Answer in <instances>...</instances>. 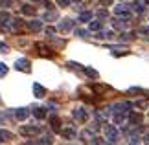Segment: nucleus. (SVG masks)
<instances>
[{
	"instance_id": "nucleus-1",
	"label": "nucleus",
	"mask_w": 149,
	"mask_h": 145,
	"mask_svg": "<svg viewBox=\"0 0 149 145\" xmlns=\"http://www.w3.org/2000/svg\"><path fill=\"white\" fill-rule=\"evenodd\" d=\"M103 134H105V140L109 143L118 142V129L114 125H103Z\"/></svg>"
},
{
	"instance_id": "nucleus-2",
	"label": "nucleus",
	"mask_w": 149,
	"mask_h": 145,
	"mask_svg": "<svg viewBox=\"0 0 149 145\" xmlns=\"http://www.w3.org/2000/svg\"><path fill=\"white\" fill-rule=\"evenodd\" d=\"M81 140L83 142H87V143H101L103 140H100L98 136H94V132L90 130V129H85L81 132Z\"/></svg>"
},
{
	"instance_id": "nucleus-3",
	"label": "nucleus",
	"mask_w": 149,
	"mask_h": 145,
	"mask_svg": "<svg viewBox=\"0 0 149 145\" xmlns=\"http://www.w3.org/2000/svg\"><path fill=\"white\" fill-rule=\"evenodd\" d=\"M127 26H129L127 17H116V19L112 20V28H116V30H125Z\"/></svg>"
},
{
	"instance_id": "nucleus-4",
	"label": "nucleus",
	"mask_w": 149,
	"mask_h": 145,
	"mask_svg": "<svg viewBox=\"0 0 149 145\" xmlns=\"http://www.w3.org/2000/svg\"><path fill=\"white\" fill-rule=\"evenodd\" d=\"M15 68L20 70V72H30L31 70V62L28 59H17L15 61Z\"/></svg>"
},
{
	"instance_id": "nucleus-5",
	"label": "nucleus",
	"mask_w": 149,
	"mask_h": 145,
	"mask_svg": "<svg viewBox=\"0 0 149 145\" xmlns=\"http://www.w3.org/2000/svg\"><path fill=\"white\" fill-rule=\"evenodd\" d=\"M20 132H22V134H24V136H35V134H39V132H41V127H39V125H26V127H22V129H20Z\"/></svg>"
},
{
	"instance_id": "nucleus-6",
	"label": "nucleus",
	"mask_w": 149,
	"mask_h": 145,
	"mask_svg": "<svg viewBox=\"0 0 149 145\" xmlns=\"http://www.w3.org/2000/svg\"><path fill=\"white\" fill-rule=\"evenodd\" d=\"M114 15H116V17H127V19H129L131 9L127 8V6H123V4H118L116 8H114Z\"/></svg>"
},
{
	"instance_id": "nucleus-7",
	"label": "nucleus",
	"mask_w": 149,
	"mask_h": 145,
	"mask_svg": "<svg viewBox=\"0 0 149 145\" xmlns=\"http://www.w3.org/2000/svg\"><path fill=\"white\" fill-rule=\"evenodd\" d=\"M74 118H76V119H79V121H83V123H85V121L88 119V112H87L85 108H76V110H74Z\"/></svg>"
},
{
	"instance_id": "nucleus-8",
	"label": "nucleus",
	"mask_w": 149,
	"mask_h": 145,
	"mask_svg": "<svg viewBox=\"0 0 149 145\" xmlns=\"http://www.w3.org/2000/svg\"><path fill=\"white\" fill-rule=\"evenodd\" d=\"M28 116H30V110L28 108H15V118L19 121H24Z\"/></svg>"
},
{
	"instance_id": "nucleus-9",
	"label": "nucleus",
	"mask_w": 149,
	"mask_h": 145,
	"mask_svg": "<svg viewBox=\"0 0 149 145\" xmlns=\"http://www.w3.org/2000/svg\"><path fill=\"white\" fill-rule=\"evenodd\" d=\"M59 30H63V31H72L74 30V20L72 19H65L59 24Z\"/></svg>"
},
{
	"instance_id": "nucleus-10",
	"label": "nucleus",
	"mask_w": 149,
	"mask_h": 145,
	"mask_svg": "<svg viewBox=\"0 0 149 145\" xmlns=\"http://www.w3.org/2000/svg\"><path fill=\"white\" fill-rule=\"evenodd\" d=\"M26 26L30 28L31 31H41V30H42V22H41V20H31V22H26Z\"/></svg>"
},
{
	"instance_id": "nucleus-11",
	"label": "nucleus",
	"mask_w": 149,
	"mask_h": 145,
	"mask_svg": "<svg viewBox=\"0 0 149 145\" xmlns=\"http://www.w3.org/2000/svg\"><path fill=\"white\" fill-rule=\"evenodd\" d=\"M11 140H13V132L0 129V142H11Z\"/></svg>"
},
{
	"instance_id": "nucleus-12",
	"label": "nucleus",
	"mask_w": 149,
	"mask_h": 145,
	"mask_svg": "<svg viewBox=\"0 0 149 145\" xmlns=\"http://www.w3.org/2000/svg\"><path fill=\"white\" fill-rule=\"evenodd\" d=\"M125 119H127V112H114V123L116 125H122Z\"/></svg>"
},
{
	"instance_id": "nucleus-13",
	"label": "nucleus",
	"mask_w": 149,
	"mask_h": 145,
	"mask_svg": "<svg viewBox=\"0 0 149 145\" xmlns=\"http://www.w3.org/2000/svg\"><path fill=\"white\" fill-rule=\"evenodd\" d=\"M33 94H35V97H42L44 94H46V88L41 86L39 83H35V85H33Z\"/></svg>"
},
{
	"instance_id": "nucleus-14",
	"label": "nucleus",
	"mask_w": 149,
	"mask_h": 145,
	"mask_svg": "<svg viewBox=\"0 0 149 145\" xmlns=\"http://www.w3.org/2000/svg\"><path fill=\"white\" fill-rule=\"evenodd\" d=\"M33 116H35L37 119H44V118H46V108H42V107L33 108Z\"/></svg>"
},
{
	"instance_id": "nucleus-15",
	"label": "nucleus",
	"mask_w": 149,
	"mask_h": 145,
	"mask_svg": "<svg viewBox=\"0 0 149 145\" xmlns=\"http://www.w3.org/2000/svg\"><path fill=\"white\" fill-rule=\"evenodd\" d=\"M50 125H52V129H54L55 132H61V119L59 118H52L50 119Z\"/></svg>"
},
{
	"instance_id": "nucleus-16",
	"label": "nucleus",
	"mask_w": 149,
	"mask_h": 145,
	"mask_svg": "<svg viewBox=\"0 0 149 145\" xmlns=\"http://www.w3.org/2000/svg\"><path fill=\"white\" fill-rule=\"evenodd\" d=\"M22 13H24V15H35L37 9L33 8V6H30V4H24V6H22Z\"/></svg>"
},
{
	"instance_id": "nucleus-17",
	"label": "nucleus",
	"mask_w": 149,
	"mask_h": 145,
	"mask_svg": "<svg viewBox=\"0 0 149 145\" xmlns=\"http://www.w3.org/2000/svg\"><path fill=\"white\" fill-rule=\"evenodd\" d=\"M90 19H92V13H90V11L79 13V22H90Z\"/></svg>"
},
{
	"instance_id": "nucleus-18",
	"label": "nucleus",
	"mask_w": 149,
	"mask_h": 145,
	"mask_svg": "<svg viewBox=\"0 0 149 145\" xmlns=\"http://www.w3.org/2000/svg\"><path fill=\"white\" fill-rule=\"evenodd\" d=\"M131 6H133V9L136 11V13H142V11L146 9V4H144V2H140V0H138V2H133Z\"/></svg>"
},
{
	"instance_id": "nucleus-19",
	"label": "nucleus",
	"mask_w": 149,
	"mask_h": 145,
	"mask_svg": "<svg viewBox=\"0 0 149 145\" xmlns=\"http://www.w3.org/2000/svg\"><path fill=\"white\" fill-rule=\"evenodd\" d=\"M88 30H90V31H98V30H101V22H100V20H90Z\"/></svg>"
},
{
	"instance_id": "nucleus-20",
	"label": "nucleus",
	"mask_w": 149,
	"mask_h": 145,
	"mask_svg": "<svg viewBox=\"0 0 149 145\" xmlns=\"http://www.w3.org/2000/svg\"><path fill=\"white\" fill-rule=\"evenodd\" d=\"M85 74L88 75V77H92V79H98L100 77V74L94 70V68H88V66H85Z\"/></svg>"
},
{
	"instance_id": "nucleus-21",
	"label": "nucleus",
	"mask_w": 149,
	"mask_h": 145,
	"mask_svg": "<svg viewBox=\"0 0 149 145\" xmlns=\"http://www.w3.org/2000/svg\"><path fill=\"white\" fill-rule=\"evenodd\" d=\"M61 134L66 138V140H72L74 136H76V132H74L72 129H61Z\"/></svg>"
},
{
	"instance_id": "nucleus-22",
	"label": "nucleus",
	"mask_w": 149,
	"mask_h": 145,
	"mask_svg": "<svg viewBox=\"0 0 149 145\" xmlns=\"http://www.w3.org/2000/svg\"><path fill=\"white\" fill-rule=\"evenodd\" d=\"M22 24H24V22H22L20 19H15V20H9V24H8V26L11 28V30H17V28H20Z\"/></svg>"
},
{
	"instance_id": "nucleus-23",
	"label": "nucleus",
	"mask_w": 149,
	"mask_h": 145,
	"mask_svg": "<svg viewBox=\"0 0 149 145\" xmlns=\"http://www.w3.org/2000/svg\"><path fill=\"white\" fill-rule=\"evenodd\" d=\"M55 19H57V13H54V11H48L44 15V20H55Z\"/></svg>"
},
{
	"instance_id": "nucleus-24",
	"label": "nucleus",
	"mask_w": 149,
	"mask_h": 145,
	"mask_svg": "<svg viewBox=\"0 0 149 145\" xmlns=\"http://www.w3.org/2000/svg\"><path fill=\"white\" fill-rule=\"evenodd\" d=\"M76 35L81 37V39H87V37H88V31H87V30H76Z\"/></svg>"
},
{
	"instance_id": "nucleus-25",
	"label": "nucleus",
	"mask_w": 149,
	"mask_h": 145,
	"mask_svg": "<svg viewBox=\"0 0 149 145\" xmlns=\"http://www.w3.org/2000/svg\"><path fill=\"white\" fill-rule=\"evenodd\" d=\"M133 107H136V108H146V107H147V103H146L144 99H138V101H136Z\"/></svg>"
},
{
	"instance_id": "nucleus-26",
	"label": "nucleus",
	"mask_w": 149,
	"mask_h": 145,
	"mask_svg": "<svg viewBox=\"0 0 149 145\" xmlns=\"http://www.w3.org/2000/svg\"><path fill=\"white\" fill-rule=\"evenodd\" d=\"M6 74H8V66H6L4 62H0V77H4Z\"/></svg>"
},
{
	"instance_id": "nucleus-27",
	"label": "nucleus",
	"mask_w": 149,
	"mask_h": 145,
	"mask_svg": "<svg viewBox=\"0 0 149 145\" xmlns=\"http://www.w3.org/2000/svg\"><path fill=\"white\" fill-rule=\"evenodd\" d=\"M98 17H100V19H105V17H107V11L105 9H100L98 11Z\"/></svg>"
},
{
	"instance_id": "nucleus-28",
	"label": "nucleus",
	"mask_w": 149,
	"mask_h": 145,
	"mask_svg": "<svg viewBox=\"0 0 149 145\" xmlns=\"http://www.w3.org/2000/svg\"><path fill=\"white\" fill-rule=\"evenodd\" d=\"M57 4L65 8V6H68V4H70V0H57Z\"/></svg>"
},
{
	"instance_id": "nucleus-29",
	"label": "nucleus",
	"mask_w": 149,
	"mask_h": 145,
	"mask_svg": "<svg viewBox=\"0 0 149 145\" xmlns=\"http://www.w3.org/2000/svg\"><path fill=\"white\" fill-rule=\"evenodd\" d=\"M0 6H4V8H8V6H11V0H0Z\"/></svg>"
},
{
	"instance_id": "nucleus-30",
	"label": "nucleus",
	"mask_w": 149,
	"mask_h": 145,
	"mask_svg": "<svg viewBox=\"0 0 149 145\" xmlns=\"http://www.w3.org/2000/svg\"><path fill=\"white\" fill-rule=\"evenodd\" d=\"M66 66H68V68H72V70H76V68H77L79 65H77V62H68Z\"/></svg>"
},
{
	"instance_id": "nucleus-31",
	"label": "nucleus",
	"mask_w": 149,
	"mask_h": 145,
	"mask_svg": "<svg viewBox=\"0 0 149 145\" xmlns=\"http://www.w3.org/2000/svg\"><path fill=\"white\" fill-rule=\"evenodd\" d=\"M55 33V28H46V35H54Z\"/></svg>"
},
{
	"instance_id": "nucleus-32",
	"label": "nucleus",
	"mask_w": 149,
	"mask_h": 145,
	"mask_svg": "<svg viewBox=\"0 0 149 145\" xmlns=\"http://www.w3.org/2000/svg\"><path fill=\"white\" fill-rule=\"evenodd\" d=\"M140 88H129V94H140Z\"/></svg>"
},
{
	"instance_id": "nucleus-33",
	"label": "nucleus",
	"mask_w": 149,
	"mask_h": 145,
	"mask_svg": "<svg viewBox=\"0 0 149 145\" xmlns=\"http://www.w3.org/2000/svg\"><path fill=\"white\" fill-rule=\"evenodd\" d=\"M0 51H4V53H6V51H8V46H6L4 42H0Z\"/></svg>"
},
{
	"instance_id": "nucleus-34",
	"label": "nucleus",
	"mask_w": 149,
	"mask_h": 145,
	"mask_svg": "<svg viewBox=\"0 0 149 145\" xmlns=\"http://www.w3.org/2000/svg\"><path fill=\"white\" fill-rule=\"evenodd\" d=\"M140 33H142V35H149V28H142Z\"/></svg>"
},
{
	"instance_id": "nucleus-35",
	"label": "nucleus",
	"mask_w": 149,
	"mask_h": 145,
	"mask_svg": "<svg viewBox=\"0 0 149 145\" xmlns=\"http://www.w3.org/2000/svg\"><path fill=\"white\" fill-rule=\"evenodd\" d=\"M39 142H41V143H52L50 138H42V140H39Z\"/></svg>"
},
{
	"instance_id": "nucleus-36",
	"label": "nucleus",
	"mask_w": 149,
	"mask_h": 145,
	"mask_svg": "<svg viewBox=\"0 0 149 145\" xmlns=\"http://www.w3.org/2000/svg\"><path fill=\"white\" fill-rule=\"evenodd\" d=\"M111 2H112V0H101V4H103V6H109Z\"/></svg>"
},
{
	"instance_id": "nucleus-37",
	"label": "nucleus",
	"mask_w": 149,
	"mask_h": 145,
	"mask_svg": "<svg viewBox=\"0 0 149 145\" xmlns=\"http://www.w3.org/2000/svg\"><path fill=\"white\" fill-rule=\"evenodd\" d=\"M142 142H144V143H149V134H146V136H144V140H142Z\"/></svg>"
},
{
	"instance_id": "nucleus-38",
	"label": "nucleus",
	"mask_w": 149,
	"mask_h": 145,
	"mask_svg": "<svg viewBox=\"0 0 149 145\" xmlns=\"http://www.w3.org/2000/svg\"><path fill=\"white\" fill-rule=\"evenodd\" d=\"M72 2H81V0H72Z\"/></svg>"
}]
</instances>
